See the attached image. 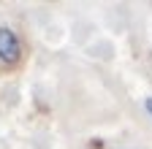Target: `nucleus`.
I'll list each match as a JSON object with an SVG mask.
<instances>
[{
  "instance_id": "nucleus-1",
  "label": "nucleus",
  "mask_w": 152,
  "mask_h": 149,
  "mask_svg": "<svg viewBox=\"0 0 152 149\" xmlns=\"http://www.w3.org/2000/svg\"><path fill=\"white\" fill-rule=\"evenodd\" d=\"M22 57V44H19L16 33L11 27H0V63L14 65Z\"/></svg>"
},
{
  "instance_id": "nucleus-2",
  "label": "nucleus",
  "mask_w": 152,
  "mask_h": 149,
  "mask_svg": "<svg viewBox=\"0 0 152 149\" xmlns=\"http://www.w3.org/2000/svg\"><path fill=\"white\" fill-rule=\"evenodd\" d=\"M144 111L152 117V95H149V98H144Z\"/></svg>"
}]
</instances>
